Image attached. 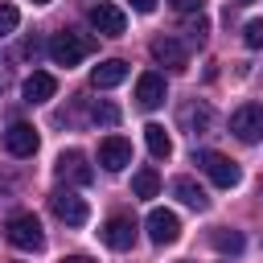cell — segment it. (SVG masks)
Here are the masks:
<instances>
[{
  "label": "cell",
  "mask_w": 263,
  "mask_h": 263,
  "mask_svg": "<svg viewBox=\"0 0 263 263\" xmlns=\"http://www.w3.org/2000/svg\"><path fill=\"white\" fill-rule=\"evenodd\" d=\"M62 263H95V259H90V255H66Z\"/></svg>",
  "instance_id": "484cf974"
},
{
  "label": "cell",
  "mask_w": 263,
  "mask_h": 263,
  "mask_svg": "<svg viewBox=\"0 0 263 263\" xmlns=\"http://www.w3.org/2000/svg\"><path fill=\"white\" fill-rule=\"evenodd\" d=\"M53 173H58V181H66V185H90V177H95L86 152H78V148H66V152L58 156Z\"/></svg>",
  "instance_id": "5b68a950"
},
{
  "label": "cell",
  "mask_w": 263,
  "mask_h": 263,
  "mask_svg": "<svg viewBox=\"0 0 263 263\" xmlns=\"http://www.w3.org/2000/svg\"><path fill=\"white\" fill-rule=\"evenodd\" d=\"M242 41H247L251 49H263V16H255V21L242 25Z\"/></svg>",
  "instance_id": "44dd1931"
},
{
  "label": "cell",
  "mask_w": 263,
  "mask_h": 263,
  "mask_svg": "<svg viewBox=\"0 0 263 263\" xmlns=\"http://www.w3.org/2000/svg\"><path fill=\"white\" fill-rule=\"evenodd\" d=\"M168 4H173L177 12H197V8L205 4V0H168Z\"/></svg>",
  "instance_id": "cb8c5ba5"
},
{
  "label": "cell",
  "mask_w": 263,
  "mask_h": 263,
  "mask_svg": "<svg viewBox=\"0 0 263 263\" xmlns=\"http://www.w3.org/2000/svg\"><path fill=\"white\" fill-rule=\"evenodd\" d=\"M99 164H103L107 173H123V168L132 164V144H127L123 136H107V140L99 144Z\"/></svg>",
  "instance_id": "9c48e42d"
},
{
  "label": "cell",
  "mask_w": 263,
  "mask_h": 263,
  "mask_svg": "<svg viewBox=\"0 0 263 263\" xmlns=\"http://www.w3.org/2000/svg\"><path fill=\"white\" fill-rule=\"evenodd\" d=\"M234 4H251V0H234Z\"/></svg>",
  "instance_id": "4316f807"
},
{
  "label": "cell",
  "mask_w": 263,
  "mask_h": 263,
  "mask_svg": "<svg viewBox=\"0 0 263 263\" xmlns=\"http://www.w3.org/2000/svg\"><path fill=\"white\" fill-rule=\"evenodd\" d=\"M152 58H156L160 66H168V70H185V66H189V49H185L177 37H156V41H152Z\"/></svg>",
  "instance_id": "8fae6325"
},
{
  "label": "cell",
  "mask_w": 263,
  "mask_h": 263,
  "mask_svg": "<svg viewBox=\"0 0 263 263\" xmlns=\"http://www.w3.org/2000/svg\"><path fill=\"white\" fill-rule=\"evenodd\" d=\"M21 95H25V103H45V99L58 95V78L45 74V70H33L25 78V86H21Z\"/></svg>",
  "instance_id": "7c38bea8"
},
{
  "label": "cell",
  "mask_w": 263,
  "mask_h": 263,
  "mask_svg": "<svg viewBox=\"0 0 263 263\" xmlns=\"http://www.w3.org/2000/svg\"><path fill=\"white\" fill-rule=\"evenodd\" d=\"M144 144H148V152H152L156 160L173 152V140H168V132H164L160 123H148V127H144Z\"/></svg>",
  "instance_id": "e0dca14e"
},
{
  "label": "cell",
  "mask_w": 263,
  "mask_h": 263,
  "mask_svg": "<svg viewBox=\"0 0 263 263\" xmlns=\"http://www.w3.org/2000/svg\"><path fill=\"white\" fill-rule=\"evenodd\" d=\"M210 242H214L222 255H238V251H242V234H238V230H230V226L210 230Z\"/></svg>",
  "instance_id": "ac0fdd59"
},
{
  "label": "cell",
  "mask_w": 263,
  "mask_h": 263,
  "mask_svg": "<svg viewBox=\"0 0 263 263\" xmlns=\"http://www.w3.org/2000/svg\"><path fill=\"white\" fill-rule=\"evenodd\" d=\"M156 189H160L156 168H140V173L132 177V193H136V197H156Z\"/></svg>",
  "instance_id": "d6986e66"
},
{
  "label": "cell",
  "mask_w": 263,
  "mask_h": 263,
  "mask_svg": "<svg viewBox=\"0 0 263 263\" xmlns=\"http://www.w3.org/2000/svg\"><path fill=\"white\" fill-rule=\"evenodd\" d=\"M132 8H136V12H152V8H156V0H132Z\"/></svg>",
  "instance_id": "d4e9b609"
},
{
  "label": "cell",
  "mask_w": 263,
  "mask_h": 263,
  "mask_svg": "<svg viewBox=\"0 0 263 263\" xmlns=\"http://www.w3.org/2000/svg\"><path fill=\"white\" fill-rule=\"evenodd\" d=\"M144 226H148V238H152L156 247H168V242L181 238V218H177L173 210H152Z\"/></svg>",
  "instance_id": "ba28073f"
},
{
  "label": "cell",
  "mask_w": 263,
  "mask_h": 263,
  "mask_svg": "<svg viewBox=\"0 0 263 263\" xmlns=\"http://www.w3.org/2000/svg\"><path fill=\"white\" fill-rule=\"evenodd\" d=\"M90 53H95V37H90V33L62 29V33H53V41H49V58H53L58 66H78V62L90 58Z\"/></svg>",
  "instance_id": "6da1fadb"
},
{
  "label": "cell",
  "mask_w": 263,
  "mask_h": 263,
  "mask_svg": "<svg viewBox=\"0 0 263 263\" xmlns=\"http://www.w3.org/2000/svg\"><path fill=\"white\" fill-rule=\"evenodd\" d=\"M49 205H53V214H58L66 226H82V222L90 218V205H86L74 189H58V193L49 197Z\"/></svg>",
  "instance_id": "52a82bcc"
},
{
  "label": "cell",
  "mask_w": 263,
  "mask_h": 263,
  "mask_svg": "<svg viewBox=\"0 0 263 263\" xmlns=\"http://www.w3.org/2000/svg\"><path fill=\"white\" fill-rule=\"evenodd\" d=\"M95 123L115 127V123H119V107H115V103H99V107H95Z\"/></svg>",
  "instance_id": "7402d4cb"
},
{
  "label": "cell",
  "mask_w": 263,
  "mask_h": 263,
  "mask_svg": "<svg viewBox=\"0 0 263 263\" xmlns=\"http://www.w3.org/2000/svg\"><path fill=\"white\" fill-rule=\"evenodd\" d=\"M90 29H95L99 37H119V33L127 29V16H123V8H119V4L99 0V4L90 8Z\"/></svg>",
  "instance_id": "8992f818"
},
{
  "label": "cell",
  "mask_w": 263,
  "mask_h": 263,
  "mask_svg": "<svg viewBox=\"0 0 263 263\" xmlns=\"http://www.w3.org/2000/svg\"><path fill=\"white\" fill-rule=\"evenodd\" d=\"M173 193H177L189 210H197V214H201V210H210V197H205V189H201L193 177H177V181H173Z\"/></svg>",
  "instance_id": "2e32d148"
},
{
  "label": "cell",
  "mask_w": 263,
  "mask_h": 263,
  "mask_svg": "<svg viewBox=\"0 0 263 263\" xmlns=\"http://www.w3.org/2000/svg\"><path fill=\"white\" fill-rule=\"evenodd\" d=\"M4 238H8L16 251H41V247H45V230H41L37 214H29V210H21V214H12V218L4 222Z\"/></svg>",
  "instance_id": "7a4b0ae2"
},
{
  "label": "cell",
  "mask_w": 263,
  "mask_h": 263,
  "mask_svg": "<svg viewBox=\"0 0 263 263\" xmlns=\"http://www.w3.org/2000/svg\"><path fill=\"white\" fill-rule=\"evenodd\" d=\"M197 164H201V173L218 185V189H234L238 181H242V173H238V164L230 160V156H222V152H197L193 156Z\"/></svg>",
  "instance_id": "3957f363"
},
{
  "label": "cell",
  "mask_w": 263,
  "mask_h": 263,
  "mask_svg": "<svg viewBox=\"0 0 263 263\" xmlns=\"http://www.w3.org/2000/svg\"><path fill=\"white\" fill-rule=\"evenodd\" d=\"M16 25H21L16 4H0V37H12V33H16Z\"/></svg>",
  "instance_id": "ffe728a7"
},
{
  "label": "cell",
  "mask_w": 263,
  "mask_h": 263,
  "mask_svg": "<svg viewBox=\"0 0 263 263\" xmlns=\"http://www.w3.org/2000/svg\"><path fill=\"white\" fill-rule=\"evenodd\" d=\"M185 33H189L193 41H201V37L210 33V21H205V16H197V21H189V25H185Z\"/></svg>",
  "instance_id": "603a6c76"
},
{
  "label": "cell",
  "mask_w": 263,
  "mask_h": 263,
  "mask_svg": "<svg viewBox=\"0 0 263 263\" xmlns=\"http://www.w3.org/2000/svg\"><path fill=\"white\" fill-rule=\"evenodd\" d=\"M4 144H8L12 156H33V152H37V132H33L29 123H12V127L4 132Z\"/></svg>",
  "instance_id": "9a60e30c"
},
{
  "label": "cell",
  "mask_w": 263,
  "mask_h": 263,
  "mask_svg": "<svg viewBox=\"0 0 263 263\" xmlns=\"http://www.w3.org/2000/svg\"><path fill=\"white\" fill-rule=\"evenodd\" d=\"M127 78V62L123 58H107V62H99L95 70H90V82L99 86V90H111V86H119Z\"/></svg>",
  "instance_id": "4fadbf2b"
},
{
  "label": "cell",
  "mask_w": 263,
  "mask_h": 263,
  "mask_svg": "<svg viewBox=\"0 0 263 263\" xmlns=\"http://www.w3.org/2000/svg\"><path fill=\"white\" fill-rule=\"evenodd\" d=\"M103 242H107L111 251H127V247L136 242V222H132L127 214L107 218V226H103Z\"/></svg>",
  "instance_id": "30bf717a"
},
{
  "label": "cell",
  "mask_w": 263,
  "mask_h": 263,
  "mask_svg": "<svg viewBox=\"0 0 263 263\" xmlns=\"http://www.w3.org/2000/svg\"><path fill=\"white\" fill-rule=\"evenodd\" d=\"M136 103L144 107V111H152V107H160L164 103V78L160 74H140V82H136Z\"/></svg>",
  "instance_id": "5bb4252c"
},
{
  "label": "cell",
  "mask_w": 263,
  "mask_h": 263,
  "mask_svg": "<svg viewBox=\"0 0 263 263\" xmlns=\"http://www.w3.org/2000/svg\"><path fill=\"white\" fill-rule=\"evenodd\" d=\"M33 4H49V0H33Z\"/></svg>",
  "instance_id": "83f0119b"
},
{
  "label": "cell",
  "mask_w": 263,
  "mask_h": 263,
  "mask_svg": "<svg viewBox=\"0 0 263 263\" xmlns=\"http://www.w3.org/2000/svg\"><path fill=\"white\" fill-rule=\"evenodd\" d=\"M230 132H234L242 144H259V140H263V103H242V107L230 115Z\"/></svg>",
  "instance_id": "277c9868"
}]
</instances>
